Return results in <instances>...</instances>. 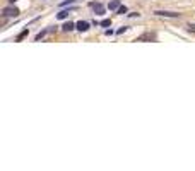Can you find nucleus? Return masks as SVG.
Here are the masks:
<instances>
[{
  "mask_svg": "<svg viewBox=\"0 0 195 171\" xmlns=\"http://www.w3.org/2000/svg\"><path fill=\"white\" fill-rule=\"evenodd\" d=\"M75 0H65V2H62L60 4V7H65V5H69V4H74Z\"/></svg>",
  "mask_w": 195,
  "mask_h": 171,
  "instance_id": "obj_13",
  "label": "nucleus"
},
{
  "mask_svg": "<svg viewBox=\"0 0 195 171\" xmlns=\"http://www.w3.org/2000/svg\"><path fill=\"white\" fill-rule=\"evenodd\" d=\"M69 12L70 10H62V12L56 14V17H58V19H67V17H69Z\"/></svg>",
  "mask_w": 195,
  "mask_h": 171,
  "instance_id": "obj_9",
  "label": "nucleus"
},
{
  "mask_svg": "<svg viewBox=\"0 0 195 171\" xmlns=\"http://www.w3.org/2000/svg\"><path fill=\"white\" fill-rule=\"evenodd\" d=\"M125 31H127V27H125V26H123V27H120V29H118L117 33H118V34H121V33H125Z\"/></svg>",
  "mask_w": 195,
  "mask_h": 171,
  "instance_id": "obj_14",
  "label": "nucleus"
},
{
  "mask_svg": "<svg viewBox=\"0 0 195 171\" xmlns=\"http://www.w3.org/2000/svg\"><path fill=\"white\" fill-rule=\"evenodd\" d=\"M108 9L110 10H118L120 9V0H111L108 4Z\"/></svg>",
  "mask_w": 195,
  "mask_h": 171,
  "instance_id": "obj_6",
  "label": "nucleus"
},
{
  "mask_svg": "<svg viewBox=\"0 0 195 171\" xmlns=\"http://www.w3.org/2000/svg\"><path fill=\"white\" fill-rule=\"evenodd\" d=\"M2 16H4V17H17L19 16V9H16L14 5L4 7V9H2Z\"/></svg>",
  "mask_w": 195,
  "mask_h": 171,
  "instance_id": "obj_1",
  "label": "nucleus"
},
{
  "mask_svg": "<svg viewBox=\"0 0 195 171\" xmlns=\"http://www.w3.org/2000/svg\"><path fill=\"white\" fill-rule=\"evenodd\" d=\"M190 31H195V24H190Z\"/></svg>",
  "mask_w": 195,
  "mask_h": 171,
  "instance_id": "obj_15",
  "label": "nucleus"
},
{
  "mask_svg": "<svg viewBox=\"0 0 195 171\" xmlns=\"http://www.w3.org/2000/svg\"><path fill=\"white\" fill-rule=\"evenodd\" d=\"M125 12H127V7H125V5H120V9L117 10V14H120V16H123Z\"/></svg>",
  "mask_w": 195,
  "mask_h": 171,
  "instance_id": "obj_11",
  "label": "nucleus"
},
{
  "mask_svg": "<svg viewBox=\"0 0 195 171\" xmlns=\"http://www.w3.org/2000/svg\"><path fill=\"white\" fill-rule=\"evenodd\" d=\"M62 29H63L65 33H70V31L75 29V24H74V22H67V24H63V27H62Z\"/></svg>",
  "mask_w": 195,
  "mask_h": 171,
  "instance_id": "obj_7",
  "label": "nucleus"
},
{
  "mask_svg": "<svg viewBox=\"0 0 195 171\" xmlns=\"http://www.w3.org/2000/svg\"><path fill=\"white\" fill-rule=\"evenodd\" d=\"M156 16H161V17H180L178 12H169V10H156Z\"/></svg>",
  "mask_w": 195,
  "mask_h": 171,
  "instance_id": "obj_3",
  "label": "nucleus"
},
{
  "mask_svg": "<svg viewBox=\"0 0 195 171\" xmlns=\"http://www.w3.org/2000/svg\"><path fill=\"white\" fill-rule=\"evenodd\" d=\"M91 7L94 9V12H96V14H104V7H103L101 4H94V2H92Z\"/></svg>",
  "mask_w": 195,
  "mask_h": 171,
  "instance_id": "obj_5",
  "label": "nucleus"
},
{
  "mask_svg": "<svg viewBox=\"0 0 195 171\" xmlns=\"http://www.w3.org/2000/svg\"><path fill=\"white\" fill-rule=\"evenodd\" d=\"M99 24H101V26H103V27H108V26H110V24H111V21H110V19H104V21H101V22H99Z\"/></svg>",
  "mask_w": 195,
  "mask_h": 171,
  "instance_id": "obj_12",
  "label": "nucleus"
},
{
  "mask_svg": "<svg viewBox=\"0 0 195 171\" xmlns=\"http://www.w3.org/2000/svg\"><path fill=\"white\" fill-rule=\"evenodd\" d=\"M144 39H154V36H152V34H142V36H139V38H137V41H144Z\"/></svg>",
  "mask_w": 195,
  "mask_h": 171,
  "instance_id": "obj_10",
  "label": "nucleus"
},
{
  "mask_svg": "<svg viewBox=\"0 0 195 171\" xmlns=\"http://www.w3.org/2000/svg\"><path fill=\"white\" fill-rule=\"evenodd\" d=\"M75 29L81 31V33H86V31L89 29V22L87 21H79L77 24H75Z\"/></svg>",
  "mask_w": 195,
  "mask_h": 171,
  "instance_id": "obj_4",
  "label": "nucleus"
},
{
  "mask_svg": "<svg viewBox=\"0 0 195 171\" xmlns=\"http://www.w3.org/2000/svg\"><path fill=\"white\" fill-rule=\"evenodd\" d=\"M9 2H12V4H14V2H17V0H9Z\"/></svg>",
  "mask_w": 195,
  "mask_h": 171,
  "instance_id": "obj_16",
  "label": "nucleus"
},
{
  "mask_svg": "<svg viewBox=\"0 0 195 171\" xmlns=\"http://www.w3.org/2000/svg\"><path fill=\"white\" fill-rule=\"evenodd\" d=\"M55 31H56V26H55V27H53V26H50L48 29H43V31H39V33L36 34V41H39V39L43 38V36H46L48 33H55Z\"/></svg>",
  "mask_w": 195,
  "mask_h": 171,
  "instance_id": "obj_2",
  "label": "nucleus"
},
{
  "mask_svg": "<svg viewBox=\"0 0 195 171\" xmlns=\"http://www.w3.org/2000/svg\"><path fill=\"white\" fill-rule=\"evenodd\" d=\"M27 34H29V31H27V29L21 31V33H19V36H17V38H16V41H22V39H24V38H26V36H27Z\"/></svg>",
  "mask_w": 195,
  "mask_h": 171,
  "instance_id": "obj_8",
  "label": "nucleus"
}]
</instances>
